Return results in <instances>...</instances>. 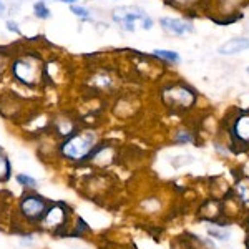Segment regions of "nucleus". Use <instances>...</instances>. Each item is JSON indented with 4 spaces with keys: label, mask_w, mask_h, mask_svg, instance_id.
<instances>
[{
    "label": "nucleus",
    "mask_w": 249,
    "mask_h": 249,
    "mask_svg": "<svg viewBox=\"0 0 249 249\" xmlns=\"http://www.w3.org/2000/svg\"><path fill=\"white\" fill-rule=\"evenodd\" d=\"M164 100H166L170 105H178V107H190L195 102V95L190 90L183 87H175L171 90H168L164 93Z\"/></svg>",
    "instance_id": "5"
},
{
    "label": "nucleus",
    "mask_w": 249,
    "mask_h": 249,
    "mask_svg": "<svg viewBox=\"0 0 249 249\" xmlns=\"http://www.w3.org/2000/svg\"><path fill=\"white\" fill-rule=\"evenodd\" d=\"M155 53L158 55V57L168 60V62H175V63L179 62V55L176 53V52H171V50H156Z\"/></svg>",
    "instance_id": "12"
},
{
    "label": "nucleus",
    "mask_w": 249,
    "mask_h": 249,
    "mask_svg": "<svg viewBox=\"0 0 249 249\" xmlns=\"http://www.w3.org/2000/svg\"><path fill=\"white\" fill-rule=\"evenodd\" d=\"M236 135H238L243 142L249 143V116L239 118V122L236 123Z\"/></svg>",
    "instance_id": "9"
},
{
    "label": "nucleus",
    "mask_w": 249,
    "mask_h": 249,
    "mask_svg": "<svg viewBox=\"0 0 249 249\" xmlns=\"http://www.w3.org/2000/svg\"><path fill=\"white\" fill-rule=\"evenodd\" d=\"M20 210H22L23 214L30 219H40L43 218L47 211V203L45 199L38 198V196H27L25 199L20 204Z\"/></svg>",
    "instance_id": "4"
},
{
    "label": "nucleus",
    "mask_w": 249,
    "mask_h": 249,
    "mask_svg": "<svg viewBox=\"0 0 249 249\" xmlns=\"http://www.w3.org/2000/svg\"><path fill=\"white\" fill-rule=\"evenodd\" d=\"M71 9V14L73 15H77V17H80V18H90V12H88L85 7H78V5H71L70 7Z\"/></svg>",
    "instance_id": "14"
},
{
    "label": "nucleus",
    "mask_w": 249,
    "mask_h": 249,
    "mask_svg": "<svg viewBox=\"0 0 249 249\" xmlns=\"http://www.w3.org/2000/svg\"><path fill=\"white\" fill-rule=\"evenodd\" d=\"M249 48V40L248 38H232L228 40L226 43L219 47V53L221 55H236L241 52L248 50Z\"/></svg>",
    "instance_id": "8"
},
{
    "label": "nucleus",
    "mask_w": 249,
    "mask_h": 249,
    "mask_svg": "<svg viewBox=\"0 0 249 249\" xmlns=\"http://www.w3.org/2000/svg\"><path fill=\"white\" fill-rule=\"evenodd\" d=\"M146 17V12L140 7H120L113 10V20L128 32H133L136 22H143Z\"/></svg>",
    "instance_id": "2"
},
{
    "label": "nucleus",
    "mask_w": 249,
    "mask_h": 249,
    "mask_svg": "<svg viewBox=\"0 0 249 249\" xmlns=\"http://www.w3.org/2000/svg\"><path fill=\"white\" fill-rule=\"evenodd\" d=\"M65 219H67L65 210H63V206L58 204V206H53L45 211V214H43V226L47 230H57V228H60L65 223Z\"/></svg>",
    "instance_id": "6"
},
{
    "label": "nucleus",
    "mask_w": 249,
    "mask_h": 249,
    "mask_svg": "<svg viewBox=\"0 0 249 249\" xmlns=\"http://www.w3.org/2000/svg\"><path fill=\"white\" fill-rule=\"evenodd\" d=\"M7 29H9L10 32H15V34H20L18 25L15 22H12V20H9V22H7Z\"/></svg>",
    "instance_id": "16"
},
{
    "label": "nucleus",
    "mask_w": 249,
    "mask_h": 249,
    "mask_svg": "<svg viewBox=\"0 0 249 249\" xmlns=\"http://www.w3.org/2000/svg\"><path fill=\"white\" fill-rule=\"evenodd\" d=\"M95 151V135L87 131L82 135H71L65 143L62 144V153L68 160H85L91 156Z\"/></svg>",
    "instance_id": "1"
},
{
    "label": "nucleus",
    "mask_w": 249,
    "mask_h": 249,
    "mask_svg": "<svg viewBox=\"0 0 249 249\" xmlns=\"http://www.w3.org/2000/svg\"><path fill=\"white\" fill-rule=\"evenodd\" d=\"M248 71H249V68H248Z\"/></svg>",
    "instance_id": "19"
},
{
    "label": "nucleus",
    "mask_w": 249,
    "mask_h": 249,
    "mask_svg": "<svg viewBox=\"0 0 249 249\" xmlns=\"http://www.w3.org/2000/svg\"><path fill=\"white\" fill-rule=\"evenodd\" d=\"M3 10H5V5H3V3L0 2V12H3Z\"/></svg>",
    "instance_id": "18"
},
{
    "label": "nucleus",
    "mask_w": 249,
    "mask_h": 249,
    "mask_svg": "<svg viewBox=\"0 0 249 249\" xmlns=\"http://www.w3.org/2000/svg\"><path fill=\"white\" fill-rule=\"evenodd\" d=\"M34 14H35V17H38V18H42V20L50 18V10H48V7L45 5V2H42V0L35 3Z\"/></svg>",
    "instance_id": "11"
},
{
    "label": "nucleus",
    "mask_w": 249,
    "mask_h": 249,
    "mask_svg": "<svg viewBox=\"0 0 249 249\" xmlns=\"http://www.w3.org/2000/svg\"><path fill=\"white\" fill-rule=\"evenodd\" d=\"M10 178V163L7 156L0 151V181H7Z\"/></svg>",
    "instance_id": "10"
},
{
    "label": "nucleus",
    "mask_w": 249,
    "mask_h": 249,
    "mask_svg": "<svg viewBox=\"0 0 249 249\" xmlns=\"http://www.w3.org/2000/svg\"><path fill=\"white\" fill-rule=\"evenodd\" d=\"M17 181L22 184V186H27V188H35V186H37V181H35L32 176H27V175H18Z\"/></svg>",
    "instance_id": "13"
},
{
    "label": "nucleus",
    "mask_w": 249,
    "mask_h": 249,
    "mask_svg": "<svg viewBox=\"0 0 249 249\" xmlns=\"http://www.w3.org/2000/svg\"><path fill=\"white\" fill-rule=\"evenodd\" d=\"M57 2H63V3H70V5H75V2H78V0H57Z\"/></svg>",
    "instance_id": "17"
},
{
    "label": "nucleus",
    "mask_w": 249,
    "mask_h": 249,
    "mask_svg": "<svg viewBox=\"0 0 249 249\" xmlns=\"http://www.w3.org/2000/svg\"><path fill=\"white\" fill-rule=\"evenodd\" d=\"M163 25V29L166 32H170L173 35H184V34H190L193 32V27L190 25L188 22L184 20H179V18H170V17H164L160 20Z\"/></svg>",
    "instance_id": "7"
},
{
    "label": "nucleus",
    "mask_w": 249,
    "mask_h": 249,
    "mask_svg": "<svg viewBox=\"0 0 249 249\" xmlns=\"http://www.w3.org/2000/svg\"><path fill=\"white\" fill-rule=\"evenodd\" d=\"M12 71L22 83L27 85H34L37 82V77L40 73V65L34 58H18L17 62L12 65Z\"/></svg>",
    "instance_id": "3"
},
{
    "label": "nucleus",
    "mask_w": 249,
    "mask_h": 249,
    "mask_svg": "<svg viewBox=\"0 0 249 249\" xmlns=\"http://www.w3.org/2000/svg\"><path fill=\"white\" fill-rule=\"evenodd\" d=\"M210 234L211 236H214V238H218V239H221V241H224V239H228L230 238V234L228 232H221V231H216V230H210Z\"/></svg>",
    "instance_id": "15"
}]
</instances>
